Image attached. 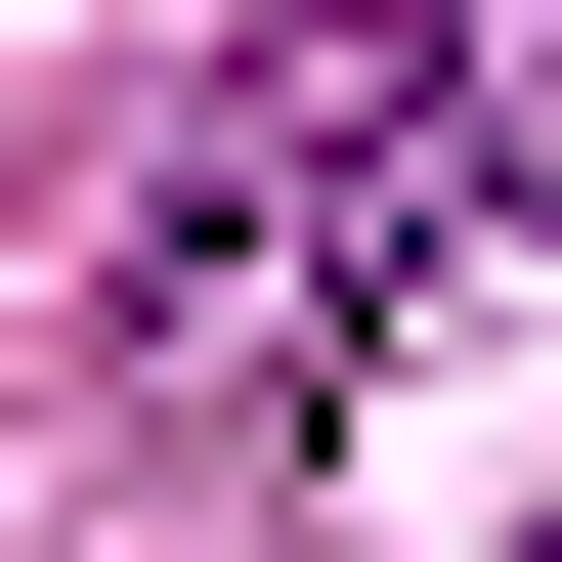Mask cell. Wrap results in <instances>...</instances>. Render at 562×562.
Listing matches in <instances>:
<instances>
[{
	"label": "cell",
	"instance_id": "6da1fadb",
	"mask_svg": "<svg viewBox=\"0 0 562 562\" xmlns=\"http://www.w3.org/2000/svg\"><path fill=\"white\" fill-rule=\"evenodd\" d=\"M390 216H476V0H303V44H216V131L131 173V347H303Z\"/></svg>",
	"mask_w": 562,
	"mask_h": 562
}]
</instances>
